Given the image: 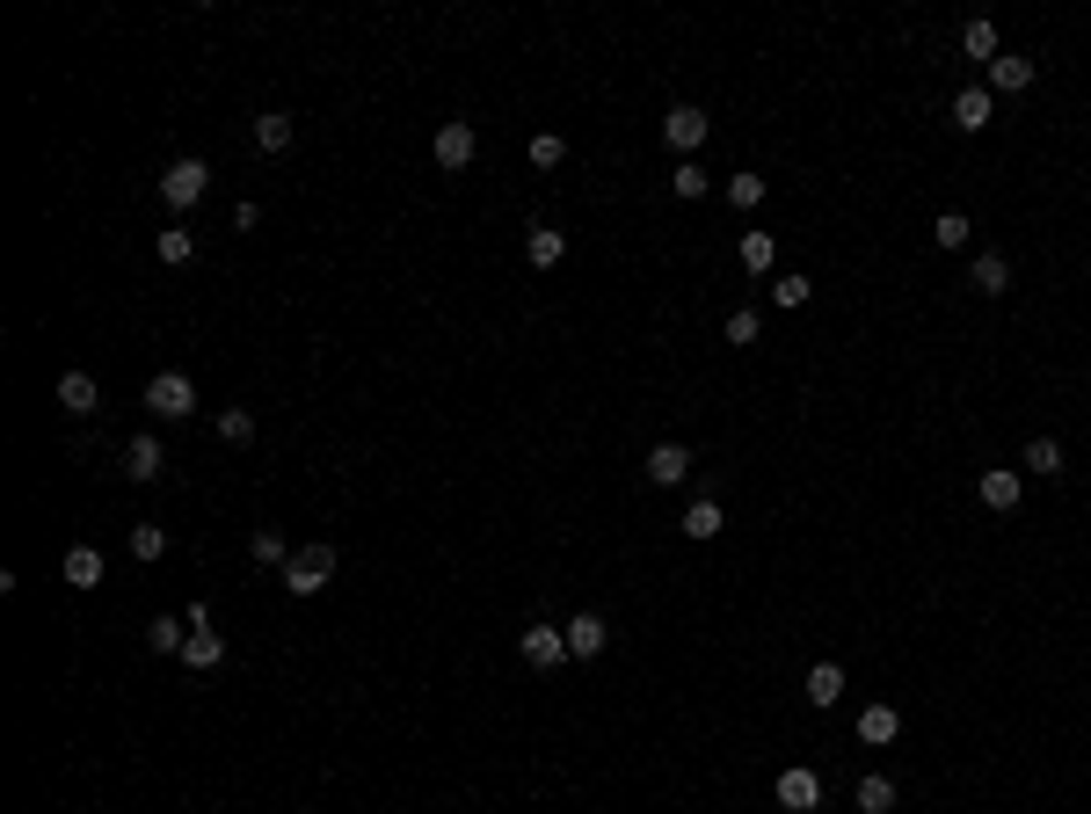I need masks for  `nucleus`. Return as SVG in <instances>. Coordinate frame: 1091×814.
Here are the masks:
<instances>
[{"label": "nucleus", "mask_w": 1091, "mask_h": 814, "mask_svg": "<svg viewBox=\"0 0 1091 814\" xmlns=\"http://www.w3.org/2000/svg\"><path fill=\"white\" fill-rule=\"evenodd\" d=\"M248 552H255V560H263V568H291V546H284V531H255V538H248Z\"/></svg>", "instance_id": "obj_25"}, {"label": "nucleus", "mask_w": 1091, "mask_h": 814, "mask_svg": "<svg viewBox=\"0 0 1091 814\" xmlns=\"http://www.w3.org/2000/svg\"><path fill=\"white\" fill-rule=\"evenodd\" d=\"M145 640L161 647V654H182V647H190V619H168V611H161V619L145 625Z\"/></svg>", "instance_id": "obj_24"}, {"label": "nucleus", "mask_w": 1091, "mask_h": 814, "mask_svg": "<svg viewBox=\"0 0 1091 814\" xmlns=\"http://www.w3.org/2000/svg\"><path fill=\"white\" fill-rule=\"evenodd\" d=\"M684 473H692V451H684V444H655V451H648V480H655V487H684Z\"/></svg>", "instance_id": "obj_12"}, {"label": "nucleus", "mask_w": 1091, "mask_h": 814, "mask_svg": "<svg viewBox=\"0 0 1091 814\" xmlns=\"http://www.w3.org/2000/svg\"><path fill=\"white\" fill-rule=\"evenodd\" d=\"M255 145H263V153H284V145H291V117H284V110L255 117Z\"/></svg>", "instance_id": "obj_29"}, {"label": "nucleus", "mask_w": 1091, "mask_h": 814, "mask_svg": "<svg viewBox=\"0 0 1091 814\" xmlns=\"http://www.w3.org/2000/svg\"><path fill=\"white\" fill-rule=\"evenodd\" d=\"M1026 88H1033V59H1012V51H997L990 96H1026Z\"/></svg>", "instance_id": "obj_13"}, {"label": "nucleus", "mask_w": 1091, "mask_h": 814, "mask_svg": "<svg viewBox=\"0 0 1091 814\" xmlns=\"http://www.w3.org/2000/svg\"><path fill=\"white\" fill-rule=\"evenodd\" d=\"M204 190H212V168H204L196 153H182V161L161 175V204H168V212H190V204H204Z\"/></svg>", "instance_id": "obj_2"}, {"label": "nucleus", "mask_w": 1091, "mask_h": 814, "mask_svg": "<svg viewBox=\"0 0 1091 814\" xmlns=\"http://www.w3.org/2000/svg\"><path fill=\"white\" fill-rule=\"evenodd\" d=\"M670 190H677V196H684V204H699V196H706V190H713V175H706V168H699V161H677V175H670Z\"/></svg>", "instance_id": "obj_27"}, {"label": "nucleus", "mask_w": 1091, "mask_h": 814, "mask_svg": "<svg viewBox=\"0 0 1091 814\" xmlns=\"http://www.w3.org/2000/svg\"><path fill=\"white\" fill-rule=\"evenodd\" d=\"M190 255H196V240L182 233V226H168V233H161V263H168V269H190Z\"/></svg>", "instance_id": "obj_36"}, {"label": "nucleus", "mask_w": 1091, "mask_h": 814, "mask_svg": "<svg viewBox=\"0 0 1091 814\" xmlns=\"http://www.w3.org/2000/svg\"><path fill=\"white\" fill-rule=\"evenodd\" d=\"M837 698H845V670H837V662H815V670H808V705H837Z\"/></svg>", "instance_id": "obj_20"}, {"label": "nucleus", "mask_w": 1091, "mask_h": 814, "mask_svg": "<svg viewBox=\"0 0 1091 814\" xmlns=\"http://www.w3.org/2000/svg\"><path fill=\"white\" fill-rule=\"evenodd\" d=\"M66 582H73V589H102V552L96 546H73L66 552Z\"/></svg>", "instance_id": "obj_21"}, {"label": "nucleus", "mask_w": 1091, "mask_h": 814, "mask_svg": "<svg viewBox=\"0 0 1091 814\" xmlns=\"http://www.w3.org/2000/svg\"><path fill=\"white\" fill-rule=\"evenodd\" d=\"M772 263H778L772 233H743V269H750V277H772Z\"/></svg>", "instance_id": "obj_26"}, {"label": "nucleus", "mask_w": 1091, "mask_h": 814, "mask_svg": "<svg viewBox=\"0 0 1091 814\" xmlns=\"http://www.w3.org/2000/svg\"><path fill=\"white\" fill-rule=\"evenodd\" d=\"M721 190H727V204H735V212H757V204H764V175H727Z\"/></svg>", "instance_id": "obj_28"}, {"label": "nucleus", "mask_w": 1091, "mask_h": 814, "mask_svg": "<svg viewBox=\"0 0 1091 814\" xmlns=\"http://www.w3.org/2000/svg\"><path fill=\"white\" fill-rule=\"evenodd\" d=\"M430 153H436V168H444V175H459V168H473L481 139H473V124H466V117H452L444 131H436V145H430Z\"/></svg>", "instance_id": "obj_4"}, {"label": "nucleus", "mask_w": 1091, "mask_h": 814, "mask_svg": "<svg viewBox=\"0 0 1091 814\" xmlns=\"http://www.w3.org/2000/svg\"><path fill=\"white\" fill-rule=\"evenodd\" d=\"M961 51H968L975 66H997V23L990 15H975V23L961 29Z\"/></svg>", "instance_id": "obj_19"}, {"label": "nucleus", "mask_w": 1091, "mask_h": 814, "mask_svg": "<svg viewBox=\"0 0 1091 814\" xmlns=\"http://www.w3.org/2000/svg\"><path fill=\"white\" fill-rule=\"evenodd\" d=\"M931 240H939V247H968V240H975L968 212H939V226H931Z\"/></svg>", "instance_id": "obj_33"}, {"label": "nucleus", "mask_w": 1091, "mask_h": 814, "mask_svg": "<svg viewBox=\"0 0 1091 814\" xmlns=\"http://www.w3.org/2000/svg\"><path fill=\"white\" fill-rule=\"evenodd\" d=\"M532 269H560V255H568V233H554V226H532Z\"/></svg>", "instance_id": "obj_22"}, {"label": "nucleus", "mask_w": 1091, "mask_h": 814, "mask_svg": "<svg viewBox=\"0 0 1091 814\" xmlns=\"http://www.w3.org/2000/svg\"><path fill=\"white\" fill-rule=\"evenodd\" d=\"M990 117H997L990 88H961V96H953V124H961V131H990Z\"/></svg>", "instance_id": "obj_11"}, {"label": "nucleus", "mask_w": 1091, "mask_h": 814, "mask_svg": "<svg viewBox=\"0 0 1091 814\" xmlns=\"http://www.w3.org/2000/svg\"><path fill=\"white\" fill-rule=\"evenodd\" d=\"M59 407H66V415H96V407H102V385L88 379V371H66V379H59Z\"/></svg>", "instance_id": "obj_14"}, {"label": "nucleus", "mask_w": 1091, "mask_h": 814, "mask_svg": "<svg viewBox=\"0 0 1091 814\" xmlns=\"http://www.w3.org/2000/svg\"><path fill=\"white\" fill-rule=\"evenodd\" d=\"M808 298H815V284H808L800 269H794V277H772V306H786V313H794V306H808Z\"/></svg>", "instance_id": "obj_32"}, {"label": "nucleus", "mask_w": 1091, "mask_h": 814, "mask_svg": "<svg viewBox=\"0 0 1091 814\" xmlns=\"http://www.w3.org/2000/svg\"><path fill=\"white\" fill-rule=\"evenodd\" d=\"M218 436L226 444H255V415L248 407H218Z\"/></svg>", "instance_id": "obj_34"}, {"label": "nucleus", "mask_w": 1091, "mask_h": 814, "mask_svg": "<svg viewBox=\"0 0 1091 814\" xmlns=\"http://www.w3.org/2000/svg\"><path fill=\"white\" fill-rule=\"evenodd\" d=\"M778 807H786V814H815V807H823V778H815L808 764L778 771Z\"/></svg>", "instance_id": "obj_6"}, {"label": "nucleus", "mask_w": 1091, "mask_h": 814, "mask_svg": "<svg viewBox=\"0 0 1091 814\" xmlns=\"http://www.w3.org/2000/svg\"><path fill=\"white\" fill-rule=\"evenodd\" d=\"M859 807H866V814H888V807H896V778H880V771H873V778H859Z\"/></svg>", "instance_id": "obj_31"}, {"label": "nucleus", "mask_w": 1091, "mask_h": 814, "mask_svg": "<svg viewBox=\"0 0 1091 814\" xmlns=\"http://www.w3.org/2000/svg\"><path fill=\"white\" fill-rule=\"evenodd\" d=\"M721 524H727V517H721V503H713V495H699V503L684 509V538H692V546L721 538Z\"/></svg>", "instance_id": "obj_16"}, {"label": "nucleus", "mask_w": 1091, "mask_h": 814, "mask_svg": "<svg viewBox=\"0 0 1091 814\" xmlns=\"http://www.w3.org/2000/svg\"><path fill=\"white\" fill-rule=\"evenodd\" d=\"M968 277H975V291H982V298H997V291H1012V263H1004L997 247H982V255H975V269H968Z\"/></svg>", "instance_id": "obj_17"}, {"label": "nucleus", "mask_w": 1091, "mask_h": 814, "mask_svg": "<svg viewBox=\"0 0 1091 814\" xmlns=\"http://www.w3.org/2000/svg\"><path fill=\"white\" fill-rule=\"evenodd\" d=\"M517 647H524V662H532V670H560V662H568V625L538 619V625H524V640H517Z\"/></svg>", "instance_id": "obj_5"}, {"label": "nucleus", "mask_w": 1091, "mask_h": 814, "mask_svg": "<svg viewBox=\"0 0 1091 814\" xmlns=\"http://www.w3.org/2000/svg\"><path fill=\"white\" fill-rule=\"evenodd\" d=\"M1026 466H1033L1041 480H1055L1063 473V444H1055V436H1033V444H1026Z\"/></svg>", "instance_id": "obj_30"}, {"label": "nucleus", "mask_w": 1091, "mask_h": 814, "mask_svg": "<svg viewBox=\"0 0 1091 814\" xmlns=\"http://www.w3.org/2000/svg\"><path fill=\"white\" fill-rule=\"evenodd\" d=\"M328 575H335V546H306V552H291L284 589H291V597H320Z\"/></svg>", "instance_id": "obj_3"}, {"label": "nucleus", "mask_w": 1091, "mask_h": 814, "mask_svg": "<svg viewBox=\"0 0 1091 814\" xmlns=\"http://www.w3.org/2000/svg\"><path fill=\"white\" fill-rule=\"evenodd\" d=\"M605 647H611V625L597 619V611H575V619H568V654H575V662H597Z\"/></svg>", "instance_id": "obj_8"}, {"label": "nucleus", "mask_w": 1091, "mask_h": 814, "mask_svg": "<svg viewBox=\"0 0 1091 814\" xmlns=\"http://www.w3.org/2000/svg\"><path fill=\"white\" fill-rule=\"evenodd\" d=\"M560 161H568V139H560V131H538L532 139V168H560Z\"/></svg>", "instance_id": "obj_37"}, {"label": "nucleus", "mask_w": 1091, "mask_h": 814, "mask_svg": "<svg viewBox=\"0 0 1091 814\" xmlns=\"http://www.w3.org/2000/svg\"><path fill=\"white\" fill-rule=\"evenodd\" d=\"M1018 487H1026V480H1018L1012 466H990V473L975 480V495H982V509H997V517H1004V509H1018Z\"/></svg>", "instance_id": "obj_10"}, {"label": "nucleus", "mask_w": 1091, "mask_h": 814, "mask_svg": "<svg viewBox=\"0 0 1091 814\" xmlns=\"http://www.w3.org/2000/svg\"><path fill=\"white\" fill-rule=\"evenodd\" d=\"M896 735H902V713H896V705H866V713H859V742L888 749Z\"/></svg>", "instance_id": "obj_15"}, {"label": "nucleus", "mask_w": 1091, "mask_h": 814, "mask_svg": "<svg viewBox=\"0 0 1091 814\" xmlns=\"http://www.w3.org/2000/svg\"><path fill=\"white\" fill-rule=\"evenodd\" d=\"M124 473L145 480V487L168 473V451H161V436H131V444H124Z\"/></svg>", "instance_id": "obj_9"}, {"label": "nucleus", "mask_w": 1091, "mask_h": 814, "mask_svg": "<svg viewBox=\"0 0 1091 814\" xmlns=\"http://www.w3.org/2000/svg\"><path fill=\"white\" fill-rule=\"evenodd\" d=\"M721 335L735 342V349H750V342L764 335V313H757V306H735V313H727V320H721Z\"/></svg>", "instance_id": "obj_23"}, {"label": "nucleus", "mask_w": 1091, "mask_h": 814, "mask_svg": "<svg viewBox=\"0 0 1091 814\" xmlns=\"http://www.w3.org/2000/svg\"><path fill=\"white\" fill-rule=\"evenodd\" d=\"M182 662H190V670H218V662H226V640H218L212 625H190V647H182Z\"/></svg>", "instance_id": "obj_18"}, {"label": "nucleus", "mask_w": 1091, "mask_h": 814, "mask_svg": "<svg viewBox=\"0 0 1091 814\" xmlns=\"http://www.w3.org/2000/svg\"><path fill=\"white\" fill-rule=\"evenodd\" d=\"M662 139L677 145V161H692V153H699V145H706V110H692V102H677V110L662 117Z\"/></svg>", "instance_id": "obj_7"}, {"label": "nucleus", "mask_w": 1091, "mask_h": 814, "mask_svg": "<svg viewBox=\"0 0 1091 814\" xmlns=\"http://www.w3.org/2000/svg\"><path fill=\"white\" fill-rule=\"evenodd\" d=\"M168 552V531L161 524H131V560H161Z\"/></svg>", "instance_id": "obj_35"}, {"label": "nucleus", "mask_w": 1091, "mask_h": 814, "mask_svg": "<svg viewBox=\"0 0 1091 814\" xmlns=\"http://www.w3.org/2000/svg\"><path fill=\"white\" fill-rule=\"evenodd\" d=\"M145 407H153L161 422L196 415V379H190V371H153V379H145Z\"/></svg>", "instance_id": "obj_1"}]
</instances>
